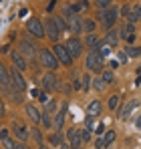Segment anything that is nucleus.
<instances>
[{"label": "nucleus", "instance_id": "obj_1", "mask_svg": "<svg viewBox=\"0 0 141 149\" xmlns=\"http://www.w3.org/2000/svg\"><path fill=\"white\" fill-rule=\"evenodd\" d=\"M63 16L67 18V22H69V30L70 32H75V34H79V32H85V28H83V18L79 16V12L73 8V6H63Z\"/></svg>", "mask_w": 141, "mask_h": 149}, {"label": "nucleus", "instance_id": "obj_2", "mask_svg": "<svg viewBox=\"0 0 141 149\" xmlns=\"http://www.w3.org/2000/svg\"><path fill=\"white\" fill-rule=\"evenodd\" d=\"M85 65H87V69H89V71L101 73V71H103V65H105V56H103L97 49H91L89 52H87Z\"/></svg>", "mask_w": 141, "mask_h": 149}, {"label": "nucleus", "instance_id": "obj_3", "mask_svg": "<svg viewBox=\"0 0 141 149\" xmlns=\"http://www.w3.org/2000/svg\"><path fill=\"white\" fill-rule=\"evenodd\" d=\"M38 58H40V65H43L45 69H48V71H54V69L61 65L52 49H40L38 50Z\"/></svg>", "mask_w": 141, "mask_h": 149}, {"label": "nucleus", "instance_id": "obj_4", "mask_svg": "<svg viewBox=\"0 0 141 149\" xmlns=\"http://www.w3.org/2000/svg\"><path fill=\"white\" fill-rule=\"evenodd\" d=\"M119 12H121V10H117L115 6H111V8H107V10H101V12H99V20L107 26V28H113V24L117 22V18H119Z\"/></svg>", "mask_w": 141, "mask_h": 149}, {"label": "nucleus", "instance_id": "obj_5", "mask_svg": "<svg viewBox=\"0 0 141 149\" xmlns=\"http://www.w3.org/2000/svg\"><path fill=\"white\" fill-rule=\"evenodd\" d=\"M52 50H54V54H57V58H59L61 65H65V67H70V65H73L75 58H73V54L69 52L67 45H59V42H57V45L52 47Z\"/></svg>", "mask_w": 141, "mask_h": 149}, {"label": "nucleus", "instance_id": "obj_6", "mask_svg": "<svg viewBox=\"0 0 141 149\" xmlns=\"http://www.w3.org/2000/svg\"><path fill=\"white\" fill-rule=\"evenodd\" d=\"M26 30L34 36V38H43L45 34H47V30H45V24L38 20V18H30L28 22H26Z\"/></svg>", "mask_w": 141, "mask_h": 149}, {"label": "nucleus", "instance_id": "obj_7", "mask_svg": "<svg viewBox=\"0 0 141 149\" xmlns=\"http://www.w3.org/2000/svg\"><path fill=\"white\" fill-rule=\"evenodd\" d=\"M45 30H47V36L52 40V42H59V38H61V28H59V24H57L54 18H47Z\"/></svg>", "mask_w": 141, "mask_h": 149}, {"label": "nucleus", "instance_id": "obj_8", "mask_svg": "<svg viewBox=\"0 0 141 149\" xmlns=\"http://www.w3.org/2000/svg\"><path fill=\"white\" fill-rule=\"evenodd\" d=\"M67 137H69V143H70L73 149H81V145L85 143L83 141V135H81V129H77V127H70Z\"/></svg>", "mask_w": 141, "mask_h": 149}, {"label": "nucleus", "instance_id": "obj_9", "mask_svg": "<svg viewBox=\"0 0 141 149\" xmlns=\"http://www.w3.org/2000/svg\"><path fill=\"white\" fill-rule=\"evenodd\" d=\"M83 40H79L77 36H73V38H69L67 40V49H69V52L73 54V58H79L81 54H83Z\"/></svg>", "mask_w": 141, "mask_h": 149}, {"label": "nucleus", "instance_id": "obj_10", "mask_svg": "<svg viewBox=\"0 0 141 149\" xmlns=\"http://www.w3.org/2000/svg\"><path fill=\"white\" fill-rule=\"evenodd\" d=\"M10 61H12V67L14 69H18V71H26V58L22 56V52L20 50H14V52H10Z\"/></svg>", "mask_w": 141, "mask_h": 149}, {"label": "nucleus", "instance_id": "obj_11", "mask_svg": "<svg viewBox=\"0 0 141 149\" xmlns=\"http://www.w3.org/2000/svg\"><path fill=\"white\" fill-rule=\"evenodd\" d=\"M18 49H20V52H22L26 58H30V61H32V58H34V54H36V47H34L30 40H26V38L18 42Z\"/></svg>", "mask_w": 141, "mask_h": 149}, {"label": "nucleus", "instance_id": "obj_12", "mask_svg": "<svg viewBox=\"0 0 141 149\" xmlns=\"http://www.w3.org/2000/svg\"><path fill=\"white\" fill-rule=\"evenodd\" d=\"M22 71H18V69H14L12 67V71H10V77H12V85H16L20 91H26V81H24V77L22 74Z\"/></svg>", "mask_w": 141, "mask_h": 149}, {"label": "nucleus", "instance_id": "obj_13", "mask_svg": "<svg viewBox=\"0 0 141 149\" xmlns=\"http://www.w3.org/2000/svg\"><path fill=\"white\" fill-rule=\"evenodd\" d=\"M24 111H26V117H28L32 123H40V121H43V113H40L34 105H26Z\"/></svg>", "mask_w": 141, "mask_h": 149}, {"label": "nucleus", "instance_id": "obj_14", "mask_svg": "<svg viewBox=\"0 0 141 149\" xmlns=\"http://www.w3.org/2000/svg\"><path fill=\"white\" fill-rule=\"evenodd\" d=\"M137 107H139V101H137V99L129 101L125 107H121V111H119V119H127V117L131 115V111H135Z\"/></svg>", "mask_w": 141, "mask_h": 149}, {"label": "nucleus", "instance_id": "obj_15", "mask_svg": "<svg viewBox=\"0 0 141 149\" xmlns=\"http://www.w3.org/2000/svg\"><path fill=\"white\" fill-rule=\"evenodd\" d=\"M57 81H59V79H57V74L52 73V71H50V73H47L45 77H43V85L47 87V91L59 89V83H57Z\"/></svg>", "mask_w": 141, "mask_h": 149}, {"label": "nucleus", "instance_id": "obj_16", "mask_svg": "<svg viewBox=\"0 0 141 149\" xmlns=\"http://www.w3.org/2000/svg\"><path fill=\"white\" fill-rule=\"evenodd\" d=\"M119 36H121V30H115V28H107V36H105V42H109L111 47H117Z\"/></svg>", "mask_w": 141, "mask_h": 149}, {"label": "nucleus", "instance_id": "obj_17", "mask_svg": "<svg viewBox=\"0 0 141 149\" xmlns=\"http://www.w3.org/2000/svg\"><path fill=\"white\" fill-rule=\"evenodd\" d=\"M101 111H103V103L101 101H91L89 107H87V115H91V117L101 115Z\"/></svg>", "mask_w": 141, "mask_h": 149}, {"label": "nucleus", "instance_id": "obj_18", "mask_svg": "<svg viewBox=\"0 0 141 149\" xmlns=\"http://www.w3.org/2000/svg\"><path fill=\"white\" fill-rule=\"evenodd\" d=\"M65 117H67V105H63V111H59V113H57V119H54V123H52V127H54L57 131H63Z\"/></svg>", "mask_w": 141, "mask_h": 149}, {"label": "nucleus", "instance_id": "obj_19", "mask_svg": "<svg viewBox=\"0 0 141 149\" xmlns=\"http://www.w3.org/2000/svg\"><path fill=\"white\" fill-rule=\"evenodd\" d=\"M10 83H12V77L8 73V69L2 65V67H0V85H2V89H6Z\"/></svg>", "mask_w": 141, "mask_h": 149}, {"label": "nucleus", "instance_id": "obj_20", "mask_svg": "<svg viewBox=\"0 0 141 149\" xmlns=\"http://www.w3.org/2000/svg\"><path fill=\"white\" fill-rule=\"evenodd\" d=\"M133 32H135V24L133 22H125V26L121 28V38H129V36H133Z\"/></svg>", "mask_w": 141, "mask_h": 149}, {"label": "nucleus", "instance_id": "obj_21", "mask_svg": "<svg viewBox=\"0 0 141 149\" xmlns=\"http://www.w3.org/2000/svg\"><path fill=\"white\" fill-rule=\"evenodd\" d=\"M14 135H16L20 141H26V139H28V131H26L24 125H14Z\"/></svg>", "mask_w": 141, "mask_h": 149}, {"label": "nucleus", "instance_id": "obj_22", "mask_svg": "<svg viewBox=\"0 0 141 149\" xmlns=\"http://www.w3.org/2000/svg\"><path fill=\"white\" fill-rule=\"evenodd\" d=\"M48 143H52V145H57V147H61L65 141H63V133L61 131H57V133H52L50 137H48Z\"/></svg>", "mask_w": 141, "mask_h": 149}, {"label": "nucleus", "instance_id": "obj_23", "mask_svg": "<svg viewBox=\"0 0 141 149\" xmlns=\"http://www.w3.org/2000/svg\"><path fill=\"white\" fill-rule=\"evenodd\" d=\"M85 45H87V47H91V49H97V47H99V36H97L95 32L87 34V38H85Z\"/></svg>", "mask_w": 141, "mask_h": 149}, {"label": "nucleus", "instance_id": "obj_24", "mask_svg": "<svg viewBox=\"0 0 141 149\" xmlns=\"http://www.w3.org/2000/svg\"><path fill=\"white\" fill-rule=\"evenodd\" d=\"M139 20H141V6H139V4H135V6L131 8V20H129V22L135 24V22H139Z\"/></svg>", "mask_w": 141, "mask_h": 149}, {"label": "nucleus", "instance_id": "obj_25", "mask_svg": "<svg viewBox=\"0 0 141 149\" xmlns=\"http://www.w3.org/2000/svg\"><path fill=\"white\" fill-rule=\"evenodd\" d=\"M83 28H85V32H87V34H91V32H95V28H97V22H95L93 18H85Z\"/></svg>", "mask_w": 141, "mask_h": 149}, {"label": "nucleus", "instance_id": "obj_26", "mask_svg": "<svg viewBox=\"0 0 141 149\" xmlns=\"http://www.w3.org/2000/svg\"><path fill=\"white\" fill-rule=\"evenodd\" d=\"M113 49H115V47H111L109 42H99V47H97V50H99L103 56H107V54H109V52H111Z\"/></svg>", "mask_w": 141, "mask_h": 149}, {"label": "nucleus", "instance_id": "obj_27", "mask_svg": "<svg viewBox=\"0 0 141 149\" xmlns=\"http://www.w3.org/2000/svg\"><path fill=\"white\" fill-rule=\"evenodd\" d=\"M125 52H127L131 58H137V56H141V49H139V47H133V45H129V47L125 49Z\"/></svg>", "mask_w": 141, "mask_h": 149}, {"label": "nucleus", "instance_id": "obj_28", "mask_svg": "<svg viewBox=\"0 0 141 149\" xmlns=\"http://www.w3.org/2000/svg\"><path fill=\"white\" fill-rule=\"evenodd\" d=\"M54 20H57V24H59V28H61V32H63V30H69V22H67V18H65L63 14L54 16Z\"/></svg>", "mask_w": 141, "mask_h": 149}, {"label": "nucleus", "instance_id": "obj_29", "mask_svg": "<svg viewBox=\"0 0 141 149\" xmlns=\"http://www.w3.org/2000/svg\"><path fill=\"white\" fill-rule=\"evenodd\" d=\"M115 137H117V133H115L113 129H109V131H105V137H103V139H105V145L109 147V145H111V143L115 141Z\"/></svg>", "mask_w": 141, "mask_h": 149}, {"label": "nucleus", "instance_id": "obj_30", "mask_svg": "<svg viewBox=\"0 0 141 149\" xmlns=\"http://www.w3.org/2000/svg\"><path fill=\"white\" fill-rule=\"evenodd\" d=\"M105 85H107V83H105L103 77H95L93 79V87L97 89V91H105Z\"/></svg>", "mask_w": 141, "mask_h": 149}, {"label": "nucleus", "instance_id": "obj_31", "mask_svg": "<svg viewBox=\"0 0 141 149\" xmlns=\"http://www.w3.org/2000/svg\"><path fill=\"white\" fill-rule=\"evenodd\" d=\"M73 8L81 14L83 10H87V8H89V2H87V0H79V2H75V6H73Z\"/></svg>", "mask_w": 141, "mask_h": 149}, {"label": "nucleus", "instance_id": "obj_32", "mask_svg": "<svg viewBox=\"0 0 141 149\" xmlns=\"http://www.w3.org/2000/svg\"><path fill=\"white\" fill-rule=\"evenodd\" d=\"M131 8H133V6H129V4H123V6H121V16H125L127 22L131 20Z\"/></svg>", "mask_w": 141, "mask_h": 149}, {"label": "nucleus", "instance_id": "obj_33", "mask_svg": "<svg viewBox=\"0 0 141 149\" xmlns=\"http://www.w3.org/2000/svg\"><path fill=\"white\" fill-rule=\"evenodd\" d=\"M95 4H97L101 10H107V8L113 6V0H95Z\"/></svg>", "mask_w": 141, "mask_h": 149}, {"label": "nucleus", "instance_id": "obj_34", "mask_svg": "<svg viewBox=\"0 0 141 149\" xmlns=\"http://www.w3.org/2000/svg\"><path fill=\"white\" fill-rule=\"evenodd\" d=\"M101 77L105 79V83H107V85L115 83V74H113V71H103V74H101Z\"/></svg>", "mask_w": 141, "mask_h": 149}, {"label": "nucleus", "instance_id": "obj_35", "mask_svg": "<svg viewBox=\"0 0 141 149\" xmlns=\"http://www.w3.org/2000/svg\"><path fill=\"white\" fill-rule=\"evenodd\" d=\"M2 145H4V149H16L18 143H14L10 137H2Z\"/></svg>", "mask_w": 141, "mask_h": 149}, {"label": "nucleus", "instance_id": "obj_36", "mask_svg": "<svg viewBox=\"0 0 141 149\" xmlns=\"http://www.w3.org/2000/svg\"><path fill=\"white\" fill-rule=\"evenodd\" d=\"M81 79H83V91H89V89H91V85H93V79H91L89 74H83Z\"/></svg>", "mask_w": 141, "mask_h": 149}, {"label": "nucleus", "instance_id": "obj_37", "mask_svg": "<svg viewBox=\"0 0 141 149\" xmlns=\"http://www.w3.org/2000/svg\"><path fill=\"white\" fill-rule=\"evenodd\" d=\"M119 105V95H113V97H109V103H107V107L111 109V111H115Z\"/></svg>", "mask_w": 141, "mask_h": 149}, {"label": "nucleus", "instance_id": "obj_38", "mask_svg": "<svg viewBox=\"0 0 141 149\" xmlns=\"http://www.w3.org/2000/svg\"><path fill=\"white\" fill-rule=\"evenodd\" d=\"M95 117H91V115H87V119H85V129H89V131H95V123H93Z\"/></svg>", "mask_w": 141, "mask_h": 149}, {"label": "nucleus", "instance_id": "obj_39", "mask_svg": "<svg viewBox=\"0 0 141 149\" xmlns=\"http://www.w3.org/2000/svg\"><path fill=\"white\" fill-rule=\"evenodd\" d=\"M40 123L45 125L47 129L50 127V125H52V123H50V113H47V111H43V121H40Z\"/></svg>", "mask_w": 141, "mask_h": 149}, {"label": "nucleus", "instance_id": "obj_40", "mask_svg": "<svg viewBox=\"0 0 141 149\" xmlns=\"http://www.w3.org/2000/svg\"><path fill=\"white\" fill-rule=\"evenodd\" d=\"M30 133H32L34 141H36V143L40 145V143H43V135H40V131H38V129H30Z\"/></svg>", "mask_w": 141, "mask_h": 149}, {"label": "nucleus", "instance_id": "obj_41", "mask_svg": "<svg viewBox=\"0 0 141 149\" xmlns=\"http://www.w3.org/2000/svg\"><path fill=\"white\" fill-rule=\"evenodd\" d=\"M107 145H105V139L103 137H99V139H95V149H105Z\"/></svg>", "mask_w": 141, "mask_h": 149}, {"label": "nucleus", "instance_id": "obj_42", "mask_svg": "<svg viewBox=\"0 0 141 149\" xmlns=\"http://www.w3.org/2000/svg\"><path fill=\"white\" fill-rule=\"evenodd\" d=\"M38 101H40V103H45V105H47V103H50L48 93H38Z\"/></svg>", "mask_w": 141, "mask_h": 149}, {"label": "nucleus", "instance_id": "obj_43", "mask_svg": "<svg viewBox=\"0 0 141 149\" xmlns=\"http://www.w3.org/2000/svg\"><path fill=\"white\" fill-rule=\"evenodd\" d=\"M54 109H57V103H54V101H50V103L45 105V111H47V113H52Z\"/></svg>", "mask_w": 141, "mask_h": 149}, {"label": "nucleus", "instance_id": "obj_44", "mask_svg": "<svg viewBox=\"0 0 141 149\" xmlns=\"http://www.w3.org/2000/svg\"><path fill=\"white\" fill-rule=\"evenodd\" d=\"M81 135H83V141H85V143L91 139V131H89V129H81Z\"/></svg>", "mask_w": 141, "mask_h": 149}, {"label": "nucleus", "instance_id": "obj_45", "mask_svg": "<svg viewBox=\"0 0 141 149\" xmlns=\"http://www.w3.org/2000/svg\"><path fill=\"white\" fill-rule=\"evenodd\" d=\"M95 133H97V135H103V133H105V125L103 123L97 125V127H95Z\"/></svg>", "mask_w": 141, "mask_h": 149}, {"label": "nucleus", "instance_id": "obj_46", "mask_svg": "<svg viewBox=\"0 0 141 149\" xmlns=\"http://www.w3.org/2000/svg\"><path fill=\"white\" fill-rule=\"evenodd\" d=\"M127 56H129V54H127L125 50H121V52H119V63H125V61H127Z\"/></svg>", "mask_w": 141, "mask_h": 149}, {"label": "nucleus", "instance_id": "obj_47", "mask_svg": "<svg viewBox=\"0 0 141 149\" xmlns=\"http://www.w3.org/2000/svg\"><path fill=\"white\" fill-rule=\"evenodd\" d=\"M117 67H119V63H117V61H111V69H113V71H115V69H117Z\"/></svg>", "mask_w": 141, "mask_h": 149}, {"label": "nucleus", "instance_id": "obj_48", "mask_svg": "<svg viewBox=\"0 0 141 149\" xmlns=\"http://www.w3.org/2000/svg\"><path fill=\"white\" fill-rule=\"evenodd\" d=\"M135 125H137V129H141V115L137 117V121H135Z\"/></svg>", "mask_w": 141, "mask_h": 149}, {"label": "nucleus", "instance_id": "obj_49", "mask_svg": "<svg viewBox=\"0 0 141 149\" xmlns=\"http://www.w3.org/2000/svg\"><path fill=\"white\" fill-rule=\"evenodd\" d=\"M16 149H28V147H26V145H22V143H18V145H16Z\"/></svg>", "mask_w": 141, "mask_h": 149}, {"label": "nucleus", "instance_id": "obj_50", "mask_svg": "<svg viewBox=\"0 0 141 149\" xmlns=\"http://www.w3.org/2000/svg\"><path fill=\"white\" fill-rule=\"evenodd\" d=\"M69 145H70V143H63V145H61V149H69Z\"/></svg>", "mask_w": 141, "mask_h": 149}, {"label": "nucleus", "instance_id": "obj_51", "mask_svg": "<svg viewBox=\"0 0 141 149\" xmlns=\"http://www.w3.org/2000/svg\"><path fill=\"white\" fill-rule=\"evenodd\" d=\"M38 149H48V145H45V143H40V145H38Z\"/></svg>", "mask_w": 141, "mask_h": 149}]
</instances>
